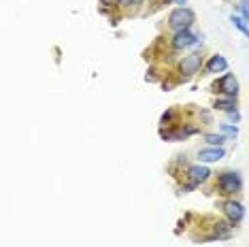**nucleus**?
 <instances>
[{
    "instance_id": "11",
    "label": "nucleus",
    "mask_w": 249,
    "mask_h": 247,
    "mask_svg": "<svg viewBox=\"0 0 249 247\" xmlns=\"http://www.w3.org/2000/svg\"><path fill=\"white\" fill-rule=\"evenodd\" d=\"M205 139H207V143L211 145V147H222L224 141H226L224 134H207Z\"/></svg>"
},
{
    "instance_id": "20",
    "label": "nucleus",
    "mask_w": 249,
    "mask_h": 247,
    "mask_svg": "<svg viewBox=\"0 0 249 247\" xmlns=\"http://www.w3.org/2000/svg\"><path fill=\"white\" fill-rule=\"evenodd\" d=\"M166 2H171V0H166Z\"/></svg>"
},
{
    "instance_id": "10",
    "label": "nucleus",
    "mask_w": 249,
    "mask_h": 247,
    "mask_svg": "<svg viewBox=\"0 0 249 247\" xmlns=\"http://www.w3.org/2000/svg\"><path fill=\"white\" fill-rule=\"evenodd\" d=\"M215 109H219V111H236V103H234V98H226V100H217V103H215Z\"/></svg>"
},
{
    "instance_id": "16",
    "label": "nucleus",
    "mask_w": 249,
    "mask_h": 247,
    "mask_svg": "<svg viewBox=\"0 0 249 247\" xmlns=\"http://www.w3.org/2000/svg\"><path fill=\"white\" fill-rule=\"evenodd\" d=\"M141 2H143V0H124V4H128V7H137Z\"/></svg>"
},
{
    "instance_id": "9",
    "label": "nucleus",
    "mask_w": 249,
    "mask_h": 247,
    "mask_svg": "<svg viewBox=\"0 0 249 247\" xmlns=\"http://www.w3.org/2000/svg\"><path fill=\"white\" fill-rule=\"evenodd\" d=\"M226 69H228V62H226L224 55H213V58L209 60V64H207L209 72H224Z\"/></svg>"
},
{
    "instance_id": "18",
    "label": "nucleus",
    "mask_w": 249,
    "mask_h": 247,
    "mask_svg": "<svg viewBox=\"0 0 249 247\" xmlns=\"http://www.w3.org/2000/svg\"><path fill=\"white\" fill-rule=\"evenodd\" d=\"M241 13H243V19H247V2H241Z\"/></svg>"
},
{
    "instance_id": "13",
    "label": "nucleus",
    "mask_w": 249,
    "mask_h": 247,
    "mask_svg": "<svg viewBox=\"0 0 249 247\" xmlns=\"http://www.w3.org/2000/svg\"><path fill=\"white\" fill-rule=\"evenodd\" d=\"M230 21H232V24H234L236 28H239V30L243 32V35H247V24H245L247 19H243V18H236V15H232Z\"/></svg>"
},
{
    "instance_id": "12",
    "label": "nucleus",
    "mask_w": 249,
    "mask_h": 247,
    "mask_svg": "<svg viewBox=\"0 0 249 247\" xmlns=\"http://www.w3.org/2000/svg\"><path fill=\"white\" fill-rule=\"evenodd\" d=\"M215 237L217 239H228L230 237V226L228 224H217V226H215Z\"/></svg>"
},
{
    "instance_id": "6",
    "label": "nucleus",
    "mask_w": 249,
    "mask_h": 247,
    "mask_svg": "<svg viewBox=\"0 0 249 247\" xmlns=\"http://www.w3.org/2000/svg\"><path fill=\"white\" fill-rule=\"evenodd\" d=\"M224 211L226 215H228V220L232 224H239L243 220V215H245V209H243L241 203H234V200H228V203L224 205Z\"/></svg>"
},
{
    "instance_id": "4",
    "label": "nucleus",
    "mask_w": 249,
    "mask_h": 247,
    "mask_svg": "<svg viewBox=\"0 0 249 247\" xmlns=\"http://www.w3.org/2000/svg\"><path fill=\"white\" fill-rule=\"evenodd\" d=\"M196 36L192 35L190 28H183V30H177V35L173 36V47L175 49H183V47H190V45H196Z\"/></svg>"
},
{
    "instance_id": "2",
    "label": "nucleus",
    "mask_w": 249,
    "mask_h": 247,
    "mask_svg": "<svg viewBox=\"0 0 249 247\" xmlns=\"http://www.w3.org/2000/svg\"><path fill=\"white\" fill-rule=\"evenodd\" d=\"M217 183H219V190H222L224 194H234V192H239V190L243 188L241 175L239 173H232V171L222 173L219 179H217Z\"/></svg>"
},
{
    "instance_id": "1",
    "label": "nucleus",
    "mask_w": 249,
    "mask_h": 247,
    "mask_svg": "<svg viewBox=\"0 0 249 247\" xmlns=\"http://www.w3.org/2000/svg\"><path fill=\"white\" fill-rule=\"evenodd\" d=\"M192 21H194V13L188 9V7H179L175 9L171 15H168V24L175 30H183V28H190Z\"/></svg>"
},
{
    "instance_id": "15",
    "label": "nucleus",
    "mask_w": 249,
    "mask_h": 247,
    "mask_svg": "<svg viewBox=\"0 0 249 247\" xmlns=\"http://www.w3.org/2000/svg\"><path fill=\"white\" fill-rule=\"evenodd\" d=\"M171 120H173V111H168V113H164V115H162V124H168Z\"/></svg>"
},
{
    "instance_id": "17",
    "label": "nucleus",
    "mask_w": 249,
    "mask_h": 247,
    "mask_svg": "<svg viewBox=\"0 0 249 247\" xmlns=\"http://www.w3.org/2000/svg\"><path fill=\"white\" fill-rule=\"evenodd\" d=\"M120 0H100V4H105V7H113V4H117Z\"/></svg>"
},
{
    "instance_id": "8",
    "label": "nucleus",
    "mask_w": 249,
    "mask_h": 247,
    "mask_svg": "<svg viewBox=\"0 0 249 247\" xmlns=\"http://www.w3.org/2000/svg\"><path fill=\"white\" fill-rule=\"evenodd\" d=\"M209 175H211V171H209L207 166H190V171H188V177L192 179V185L207 181Z\"/></svg>"
},
{
    "instance_id": "14",
    "label": "nucleus",
    "mask_w": 249,
    "mask_h": 247,
    "mask_svg": "<svg viewBox=\"0 0 249 247\" xmlns=\"http://www.w3.org/2000/svg\"><path fill=\"white\" fill-rule=\"evenodd\" d=\"M219 130H222V134H228V137H232V139L239 134V130H236L234 126H228V124H222V126H219Z\"/></svg>"
},
{
    "instance_id": "19",
    "label": "nucleus",
    "mask_w": 249,
    "mask_h": 247,
    "mask_svg": "<svg viewBox=\"0 0 249 247\" xmlns=\"http://www.w3.org/2000/svg\"><path fill=\"white\" fill-rule=\"evenodd\" d=\"M177 2H179V4H185V0H177Z\"/></svg>"
},
{
    "instance_id": "7",
    "label": "nucleus",
    "mask_w": 249,
    "mask_h": 247,
    "mask_svg": "<svg viewBox=\"0 0 249 247\" xmlns=\"http://www.w3.org/2000/svg\"><path fill=\"white\" fill-rule=\"evenodd\" d=\"M224 156H226L224 147H207V149L198 151V158H200V162H217V160H222Z\"/></svg>"
},
{
    "instance_id": "3",
    "label": "nucleus",
    "mask_w": 249,
    "mask_h": 247,
    "mask_svg": "<svg viewBox=\"0 0 249 247\" xmlns=\"http://www.w3.org/2000/svg\"><path fill=\"white\" fill-rule=\"evenodd\" d=\"M200 66H202V55L200 53H190V55H185L183 62H181V75L188 79V77L192 75H196L198 71H200Z\"/></svg>"
},
{
    "instance_id": "5",
    "label": "nucleus",
    "mask_w": 249,
    "mask_h": 247,
    "mask_svg": "<svg viewBox=\"0 0 249 247\" xmlns=\"http://www.w3.org/2000/svg\"><path fill=\"white\" fill-rule=\"evenodd\" d=\"M217 88H219V92L226 94V96L234 98L236 92H239V81L234 79V75H224L222 79H219L217 86H215V89H217Z\"/></svg>"
}]
</instances>
